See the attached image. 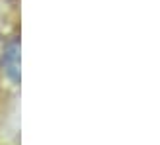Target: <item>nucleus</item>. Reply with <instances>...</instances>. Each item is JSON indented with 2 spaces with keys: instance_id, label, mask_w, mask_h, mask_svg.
Returning a JSON list of instances; mask_svg holds the SVG:
<instances>
[{
  "instance_id": "nucleus-1",
  "label": "nucleus",
  "mask_w": 160,
  "mask_h": 145,
  "mask_svg": "<svg viewBox=\"0 0 160 145\" xmlns=\"http://www.w3.org/2000/svg\"><path fill=\"white\" fill-rule=\"evenodd\" d=\"M2 69L10 80H14V83L20 80V43L18 41H12L6 45L2 55Z\"/></svg>"
}]
</instances>
